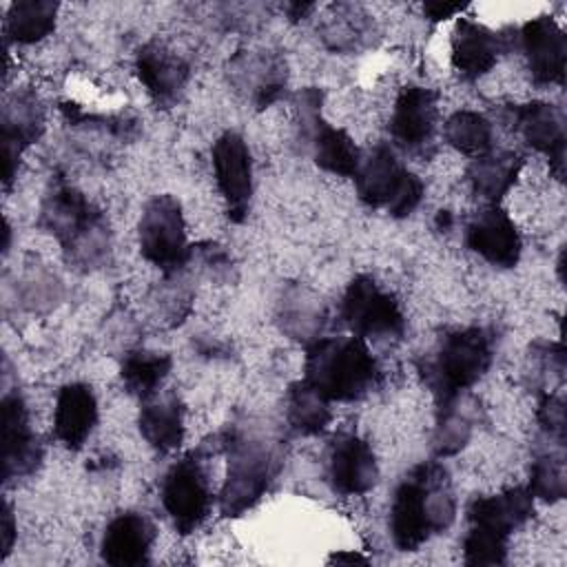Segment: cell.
<instances>
[{"label":"cell","mask_w":567,"mask_h":567,"mask_svg":"<svg viewBox=\"0 0 567 567\" xmlns=\"http://www.w3.org/2000/svg\"><path fill=\"white\" fill-rule=\"evenodd\" d=\"M379 365L359 337H319L306 343L303 381L332 401H357L379 383Z\"/></svg>","instance_id":"4"},{"label":"cell","mask_w":567,"mask_h":567,"mask_svg":"<svg viewBox=\"0 0 567 567\" xmlns=\"http://www.w3.org/2000/svg\"><path fill=\"white\" fill-rule=\"evenodd\" d=\"M323 319L321 299L310 290L292 286L284 292V299L279 301V323L292 339H303L306 343L319 339Z\"/></svg>","instance_id":"31"},{"label":"cell","mask_w":567,"mask_h":567,"mask_svg":"<svg viewBox=\"0 0 567 567\" xmlns=\"http://www.w3.org/2000/svg\"><path fill=\"white\" fill-rule=\"evenodd\" d=\"M465 9V4L461 2H441V0H432L423 4V13L427 16V20L432 22H441L447 18H454L456 13H461Z\"/></svg>","instance_id":"37"},{"label":"cell","mask_w":567,"mask_h":567,"mask_svg":"<svg viewBox=\"0 0 567 567\" xmlns=\"http://www.w3.org/2000/svg\"><path fill=\"white\" fill-rule=\"evenodd\" d=\"M312 9H315V4H312V2H290V4L286 7V11H288L290 20L306 18V13H310Z\"/></svg>","instance_id":"39"},{"label":"cell","mask_w":567,"mask_h":567,"mask_svg":"<svg viewBox=\"0 0 567 567\" xmlns=\"http://www.w3.org/2000/svg\"><path fill=\"white\" fill-rule=\"evenodd\" d=\"M474 430V405L467 392L439 403L432 447L436 456H452L470 441Z\"/></svg>","instance_id":"30"},{"label":"cell","mask_w":567,"mask_h":567,"mask_svg":"<svg viewBox=\"0 0 567 567\" xmlns=\"http://www.w3.org/2000/svg\"><path fill=\"white\" fill-rule=\"evenodd\" d=\"M137 423L144 441L162 454L177 450L184 441V405L177 394L146 399Z\"/></svg>","instance_id":"25"},{"label":"cell","mask_w":567,"mask_h":567,"mask_svg":"<svg viewBox=\"0 0 567 567\" xmlns=\"http://www.w3.org/2000/svg\"><path fill=\"white\" fill-rule=\"evenodd\" d=\"M58 20V2L51 0H18L4 18L7 40L16 44H33L44 40Z\"/></svg>","instance_id":"28"},{"label":"cell","mask_w":567,"mask_h":567,"mask_svg":"<svg viewBox=\"0 0 567 567\" xmlns=\"http://www.w3.org/2000/svg\"><path fill=\"white\" fill-rule=\"evenodd\" d=\"M162 505L173 527L186 536L193 534L210 509V487L202 461L188 454L171 465L162 481Z\"/></svg>","instance_id":"10"},{"label":"cell","mask_w":567,"mask_h":567,"mask_svg":"<svg viewBox=\"0 0 567 567\" xmlns=\"http://www.w3.org/2000/svg\"><path fill=\"white\" fill-rule=\"evenodd\" d=\"M372 29L370 16L357 4H334L323 16L319 24V35L323 44L332 51H352L357 49Z\"/></svg>","instance_id":"32"},{"label":"cell","mask_w":567,"mask_h":567,"mask_svg":"<svg viewBox=\"0 0 567 567\" xmlns=\"http://www.w3.org/2000/svg\"><path fill=\"white\" fill-rule=\"evenodd\" d=\"M341 319L363 341L401 339L405 332L403 310L392 292H385L370 275H357L341 297Z\"/></svg>","instance_id":"8"},{"label":"cell","mask_w":567,"mask_h":567,"mask_svg":"<svg viewBox=\"0 0 567 567\" xmlns=\"http://www.w3.org/2000/svg\"><path fill=\"white\" fill-rule=\"evenodd\" d=\"M456 516V498L447 470L436 461L414 465L396 485L390 505V534L401 551H416Z\"/></svg>","instance_id":"1"},{"label":"cell","mask_w":567,"mask_h":567,"mask_svg":"<svg viewBox=\"0 0 567 567\" xmlns=\"http://www.w3.org/2000/svg\"><path fill=\"white\" fill-rule=\"evenodd\" d=\"M439 95L419 84L403 86L390 117V133L405 151H423L432 144L439 120Z\"/></svg>","instance_id":"18"},{"label":"cell","mask_w":567,"mask_h":567,"mask_svg":"<svg viewBox=\"0 0 567 567\" xmlns=\"http://www.w3.org/2000/svg\"><path fill=\"white\" fill-rule=\"evenodd\" d=\"M13 540H16V518H13L11 503L4 501L2 503V558L9 556Z\"/></svg>","instance_id":"38"},{"label":"cell","mask_w":567,"mask_h":567,"mask_svg":"<svg viewBox=\"0 0 567 567\" xmlns=\"http://www.w3.org/2000/svg\"><path fill=\"white\" fill-rule=\"evenodd\" d=\"M328 481L337 494L361 496L377 485L379 465L368 441L357 434H339L328 450Z\"/></svg>","instance_id":"17"},{"label":"cell","mask_w":567,"mask_h":567,"mask_svg":"<svg viewBox=\"0 0 567 567\" xmlns=\"http://www.w3.org/2000/svg\"><path fill=\"white\" fill-rule=\"evenodd\" d=\"M536 419L540 423V430L547 441L563 443L565 445V403L558 394L545 392L538 401Z\"/></svg>","instance_id":"36"},{"label":"cell","mask_w":567,"mask_h":567,"mask_svg":"<svg viewBox=\"0 0 567 567\" xmlns=\"http://www.w3.org/2000/svg\"><path fill=\"white\" fill-rule=\"evenodd\" d=\"M450 49L454 71L463 80L474 82L489 73L498 62V55L503 53V38L476 20L458 18Z\"/></svg>","instance_id":"22"},{"label":"cell","mask_w":567,"mask_h":567,"mask_svg":"<svg viewBox=\"0 0 567 567\" xmlns=\"http://www.w3.org/2000/svg\"><path fill=\"white\" fill-rule=\"evenodd\" d=\"M445 142L465 155H483L494 146L492 122L478 111H456L443 126Z\"/></svg>","instance_id":"33"},{"label":"cell","mask_w":567,"mask_h":567,"mask_svg":"<svg viewBox=\"0 0 567 567\" xmlns=\"http://www.w3.org/2000/svg\"><path fill=\"white\" fill-rule=\"evenodd\" d=\"M135 71L146 93L159 109H171L186 91L190 69L186 60L164 42L151 40L135 55Z\"/></svg>","instance_id":"16"},{"label":"cell","mask_w":567,"mask_h":567,"mask_svg":"<svg viewBox=\"0 0 567 567\" xmlns=\"http://www.w3.org/2000/svg\"><path fill=\"white\" fill-rule=\"evenodd\" d=\"M520 49L536 84H563L567 66V38L551 16H538L523 24Z\"/></svg>","instance_id":"19"},{"label":"cell","mask_w":567,"mask_h":567,"mask_svg":"<svg viewBox=\"0 0 567 567\" xmlns=\"http://www.w3.org/2000/svg\"><path fill=\"white\" fill-rule=\"evenodd\" d=\"M465 244L496 268H514L523 252L520 233L498 204L483 208L467 221Z\"/></svg>","instance_id":"15"},{"label":"cell","mask_w":567,"mask_h":567,"mask_svg":"<svg viewBox=\"0 0 567 567\" xmlns=\"http://www.w3.org/2000/svg\"><path fill=\"white\" fill-rule=\"evenodd\" d=\"M494 339L485 328L470 326L447 332L434 354L423 363L421 374L436 401H450L467 392L489 370Z\"/></svg>","instance_id":"5"},{"label":"cell","mask_w":567,"mask_h":567,"mask_svg":"<svg viewBox=\"0 0 567 567\" xmlns=\"http://www.w3.org/2000/svg\"><path fill=\"white\" fill-rule=\"evenodd\" d=\"M560 443L549 441V447L540 452L529 470V494L534 498L556 503L565 498L567 474H565V454Z\"/></svg>","instance_id":"34"},{"label":"cell","mask_w":567,"mask_h":567,"mask_svg":"<svg viewBox=\"0 0 567 567\" xmlns=\"http://www.w3.org/2000/svg\"><path fill=\"white\" fill-rule=\"evenodd\" d=\"M97 423V399L86 383L60 388L53 410V434L66 450H80Z\"/></svg>","instance_id":"24"},{"label":"cell","mask_w":567,"mask_h":567,"mask_svg":"<svg viewBox=\"0 0 567 567\" xmlns=\"http://www.w3.org/2000/svg\"><path fill=\"white\" fill-rule=\"evenodd\" d=\"M224 447L228 467L219 494V509L224 516H241L275 483L284 463L281 445L266 430L237 423L226 430Z\"/></svg>","instance_id":"3"},{"label":"cell","mask_w":567,"mask_h":567,"mask_svg":"<svg viewBox=\"0 0 567 567\" xmlns=\"http://www.w3.org/2000/svg\"><path fill=\"white\" fill-rule=\"evenodd\" d=\"M321 97L323 95L319 89H303L297 93L301 137L310 146L312 159L319 168L339 177H354L361 164V151L343 128H337L323 120Z\"/></svg>","instance_id":"9"},{"label":"cell","mask_w":567,"mask_h":567,"mask_svg":"<svg viewBox=\"0 0 567 567\" xmlns=\"http://www.w3.org/2000/svg\"><path fill=\"white\" fill-rule=\"evenodd\" d=\"M40 226L55 237L69 264L93 270L111 255V230L104 213L75 186L55 179L40 208Z\"/></svg>","instance_id":"2"},{"label":"cell","mask_w":567,"mask_h":567,"mask_svg":"<svg viewBox=\"0 0 567 567\" xmlns=\"http://www.w3.org/2000/svg\"><path fill=\"white\" fill-rule=\"evenodd\" d=\"M44 131V111L31 91H16L2 109V155L4 186L11 184L20 155L40 140Z\"/></svg>","instance_id":"21"},{"label":"cell","mask_w":567,"mask_h":567,"mask_svg":"<svg viewBox=\"0 0 567 567\" xmlns=\"http://www.w3.org/2000/svg\"><path fill=\"white\" fill-rule=\"evenodd\" d=\"M512 126L520 137L549 162L551 173L563 179L565 175V117L563 111L549 102H527L509 109Z\"/></svg>","instance_id":"14"},{"label":"cell","mask_w":567,"mask_h":567,"mask_svg":"<svg viewBox=\"0 0 567 567\" xmlns=\"http://www.w3.org/2000/svg\"><path fill=\"white\" fill-rule=\"evenodd\" d=\"M523 168V155L516 151H487L476 155L467 166L472 190L483 199L498 204L516 184Z\"/></svg>","instance_id":"26"},{"label":"cell","mask_w":567,"mask_h":567,"mask_svg":"<svg viewBox=\"0 0 567 567\" xmlns=\"http://www.w3.org/2000/svg\"><path fill=\"white\" fill-rule=\"evenodd\" d=\"M210 157L226 215L230 221L241 224L248 217L252 202V159L248 144L239 133L226 131L215 140Z\"/></svg>","instance_id":"11"},{"label":"cell","mask_w":567,"mask_h":567,"mask_svg":"<svg viewBox=\"0 0 567 567\" xmlns=\"http://www.w3.org/2000/svg\"><path fill=\"white\" fill-rule=\"evenodd\" d=\"M140 252L166 277L184 270L190 261L182 204L173 195H155L146 202L137 221Z\"/></svg>","instance_id":"7"},{"label":"cell","mask_w":567,"mask_h":567,"mask_svg":"<svg viewBox=\"0 0 567 567\" xmlns=\"http://www.w3.org/2000/svg\"><path fill=\"white\" fill-rule=\"evenodd\" d=\"M534 516V496L527 487H509L492 496H476L467 507L472 527L509 538Z\"/></svg>","instance_id":"23"},{"label":"cell","mask_w":567,"mask_h":567,"mask_svg":"<svg viewBox=\"0 0 567 567\" xmlns=\"http://www.w3.org/2000/svg\"><path fill=\"white\" fill-rule=\"evenodd\" d=\"M155 538V523L144 512H120L104 529L100 556L115 567L146 565Z\"/></svg>","instance_id":"20"},{"label":"cell","mask_w":567,"mask_h":567,"mask_svg":"<svg viewBox=\"0 0 567 567\" xmlns=\"http://www.w3.org/2000/svg\"><path fill=\"white\" fill-rule=\"evenodd\" d=\"M507 558V538L472 527L463 538V560L467 565H503Z\"/></svg>","instance_id":"35"},{"label":"cell","mask_w":567,"mask_h":567,"mask_svg":"<svg viewBox=\"0 0 567 567\" xmlns=\"http://www.w3.org/2000/svg\"><path fill=\"white\" fill-rule=\"evenodd\" d=\"M357 195L370 208H383L388 215L401 219L412 215L423 199V182L408 171L392 146L377 144L354 175Z\"/></svg>","instance_id":"6"},{"label":"cell","mask_w":567,"mask_h":567,"mask_svg":"<svg viewBox=\"0 0 567 567\" xmlns=\"http://www.w3.org/2000/svg\"><path fill=\"white\" fill-rule=\"evenodd\" d=\"M173 359L166 352L155 350H131L122 359L120 379L128 394L146 401L157 394L164 379L168 377Z\"/></svg>","instance_id":"27"},{"label":"cell","mask_w":567,"mask_h":567,"mask_svg":"<svg viewBox=\"0 0 567 567\" xmlns=\"http://www.w3.org/2000/svg\"><path fill=\"white\" fill-rule=\"evenodd\" d=\"M228 80L261 111L284 97L288 84L286 62L279 53L264 49L239 51L228 62Z\"/></svg>","instance_id":"13"},{"label":"cell","mask_w":567,"mask_h":567,"mask_svg":"<svg viewBox=\"0 0 567 567\" xmlns=\"http://www.w3.org/2000/svg\"><path fill=\"white\" fill-rule=\"evenodd\" d=\"M286 421L301 436L321 434L332 421L330 401L303 379L295 381L286 392Z\"/></svg>","instance_id":"29"},{"label":"cell","mask_w":567,"mask_h":567,"mask_svg":"<svg viewBox=\"0 0 567 567\" xmlns=\"http://www.w3.org/2000/svg\"><path fill=\"white\" fill-rule=\"evenodd\" d=\"M2 478H24L42 461V443L31 430L29 408L20 392L2 396Z\"/></svg>","instance_id":"12"},{"label":"cell","mask_w":567,"mask_h":567,"mask_svg":"<svg viewBox=\"0 0 567 567\" xmlns=\"http://www.w3.org/2000/svg\"><path fill=\"white\" fill-rule=\"evenodd\" d=\"M330 563H368V558L357 551H337L330 556Z\"/></svg>","instance_id":"40"}]
</instances>
